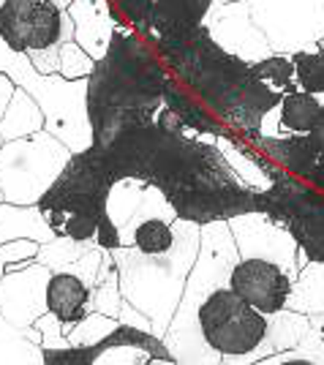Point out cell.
<instances>
[{
    "label": "cell",
    "instance_id": "1",
    "mask_svg": "<svg viewBox=\"0 0 324 365\" xmlns=\"http://www.w3.org/2000/svg\"><path fill=\"white\" fill-rule=\"evenodd\" d=\"M153 46L174 79L204 101L234 134L259 148V123L281 104V93L256 79L251 63L216 44L204 25L180 36H158Z\"/></svg>",
    "mask_w": 324,
    "mask_h": 365
},
{
    "label": "cell",
    "instance_id": "2",
    "mask_svg": "<svg viewBox=\"0 0 324 365\" xmlns=\"http://www.w3.org/2000/svg\"><path fill=\"white\" fill-rule=\"evenodd\" d=\"M169 76V66L161 61L153 41L128 22L117 25L107 55L88 76L93 145L107 148L125 131L153 123Z\"/></svg>",
    "mask_w": 324,
    "mask_h": 365
},
{
    "label": "cell",
    "instance_id": "3",
    "mask_svg": "<svg viewBox=\"0 0 324 365\" xmlns=\"http://www.w3.org/2000/svg\"><path fill=\"white\" fill-rule=\"evenodd\" d=\"M202 224L177 218L174 221V245L167 254H145L134 245L115 248V262L120 273L123 297L145 311L153 322L155 335H167L177 305L183 300L188 275L199 257Z\"/></svg>",
    "mask_w": 324,
    "mask_h": 365
},
{
    "label": "cell",
    "instance_id": "4",
    "mask_svg": "<svg viewBox=\"0 0 324 365\" xmlns=\"http://www.w3.org/2000/svg\"><path fill=\"white\" fill-rule=\"evenodd\" d=\"M237 262H240V251L234 243L229 221L202 224L199 257H197L194 270L188 275L177 314H174L169 330L164 335L177 365H221L224 357L202 335L199 308L216 289L229 287L231 270L237 267Z\"/></svg>",
    "mask_w": 324,
    "mask_h": 365
},
{
    "label": "cell",
    "instance_id": "5",
    "mask_svg": "<svg viewBox=\"0 0 324 365\" xmlns=\"http://www.w3.org/2000/svg\"><path fill=\"white\" fill-rule=\"evenodd\" d=\"M112 182L115 180L101 167L95 150L88 148L71 155L61 178L41 197L38 207L44 210L55 235L95 240L98 227L109 221L107 197Z\"/></svg>",
    "mask_w": 324,
    "mask_h": 365
},
{
    "label": "cell",
    "instance_id": "6",
    "mask_svg": "<svg viewBox=\"0 0 324 365\" xmlns=\"http://www.w3.org/2000/svg\"><path fill=\"white\" fill-rule=\"evenodd\" d=\"M74 150L49 131L9 139L0 148V191L6 202L38 205L55 185Z\"/></svg>",
    "mask_w": 324,
    "mask_h": 365
},
{
    "label": "cell",
    "instance_id": "7",
    "mask_svg": "<svg viewBox=\"0 0 324 365\" xmlns=\"http://www.w3.org/2000/svg\"><path fill=\"white\" fill-rule=\"evenodd\" d=\"M25 91L44 109V128L66 142L74 153L93 148L90 109H88V79H66L63 74H38L33 71L22 79Z\"/></svg>",
    "mask_w": 324,
    "mask_h": 365
},
{
    "label": "cell",
    "instance_id": "8",
    "mask_svg": "<svg viewBox=\"0 0 324 365\" xmlns=\"http://www.w3.org/2000/svg\"><path fill=\"white\" fill-rule=\"evenodd\" d=\"M264 213L294 235L300 251L308 254L310 262H324V191L308 180L281 169L273 185L262 194Z\"/></svg>",
    "mask_w": 324,
    "mask_h": 365
},
{
    "label": "cell",
    "instance_id": "9",
    "mask_svg": "<svg viewBox=\"0 0 324 365\" xmlns=\"http://www.w3.org/2000/svg\"><path fill=\"white\" fill-rule=\"evenodd\" d=\"M199 327L221 357L251 354L267 333V314L243 300L231 287H221L202 303Z\"/></svg>",
    "mask_w": 324,
    "mask_h": 365
},
{
    "label": "cell",
    "instance_id": "10",
    "mask_svg": "<svg viewBox=\"0 0 324 365\" xmlns=\"http://www.w3.org/2000/svg\"><path fill=\"white\" fill-rule=\"evenodd\" d=\"M44 365H177V360L161 335L117 324L93 346L44 349Z\"/></svg>",
    "mask_w": 324,
    "mask_h": 365
},
{
    "label": "cell",
    "instance_id": "11",
    "mask_svg": "<svg viewBox=\"0 0 324 365\" xmlns=\"http://www.w3.org/2000/svg\"><path fill=\"white\" fill-rule=\"evenodd\" d=\"M251 14L281 55L319 49L324 38V0H248Z\"/></svg>",
    "mask_w": 324,
    "mask_h": 365
},
{
    "label": "cell",
    "instance_id": "12",
    "mask_svg": "<svg viewBox=\"0 0 324 365\" xmlns=\"http://www.w3.org/2000/svg\"><path fill=\"white\" fill-rule=\"evenodd\" d=\"M231 235L240 251V259H267L281 264L286 273L297 281L300 275V245L294 240V235L276 221L264 210H254V213H243L229 218Z\"/></svg>",
    "mask_w": 324,
    "mask_h": 365
},
{
    "label": "cell",
    "instance_id": "13",
    "mask_svg": "<svg viewBox=\"0 0 324 365\" xmlns=\"http://www.w3.org/2000/svg\"><path fill=\"white\" fill-rule=\"evenodd\" d=\"M0 33L25 55L63 44V11L52 0H6L0 6Z\"/></svg>",
    "mask_w": 324,
    "mask_h": 365
},
{
    "label": "cell",
    "instance_id": "14",
    "mask_svg": "<svg viewBox=\"0 0 324 365\" xmlns=\"http://www.w3.org/2000/svg\"><path fill=\"white\" fill-rule=\"evenodd\" d=\"M128 25L147 41L158 36H180L199 28L213 0H112Z\"/></svg>",
    "mask_w": 324,
    "mask_h": 365
},
{
    "label": "cell",
    "instance_id": "15",
    "mask_svg": "<svg viewBox=\"0 0 324 365\" xmlns=\"http://www.w3.org/2000/svg\"><path fill=\"white\" fill-rule=\"evenodd\" d=\"M204 31L213 36V41L221 44L226 52L243 58L246 63L264 61L276 49L270 44L267 33L259 28V22L251 14V3L237 0V3H224V6H210L204 16Z\"/></svg>",
    "mask_w": 324,
    "mask_h": 365
},
{
    "label": "cell",
    "instance_id": "16",
    "mask_svg": "<svg viewBox=\"0 0 324 365\" xmlns=\"http://www.w3.org/2000/svg\"><path fill=\"white\" fill-rule=\"evenodd\" d=\"M52 270L33 259L28 267L9 264V273L0 281V311L6 319H11L16 327H31L36 319L49 311L46 305V287H49Z\"/></svg>",
    "mask_w": 324,
    "mask_h": 365
},
{
    "label": "cell",
    "instance_id": "17",
    "mask_svg": "<svg viewBox=\"0 0 324 365\" xmlns=\"http://www.w3.org/2000/svg\"><path fill=\"white\" fill-rule=\"evenodd\" d=\"M229 287L243 300L259 308L262 314H276L286 308V300L294 289V278L281 264L267 259H240L231 270Z\"/></svg>",
    "mask_w": 324,
    "mask_h": 365
},
{
    "label": "cell",
    "instance_id": "18",
    "mask_svg": "<svg viewBox=\"0 0 324 365\" xmlns=\"http://www.w3.org/2000/svg\"><path fill=\"white\" fill-rule=\"evenodd\" d=\"M68 14L74 16V28H77L74 38L95 61H101L107 55L115 28L125 22L112 0H74L68 6Z\"/></svg>",
    "mask_w": 324,
    "mask_h": 365
},
{
    "label": "cell",
    "instance_id": "19",
    "mask_svg": "<svg viewBox=\"0 0 324 365\" xmlns=\"http://www.w3.org/2000/svg\"><path fill=\"white\" fill-rule=\"evenodd\" d=\"M164 104L183 120L185 137L216 142L218 137H229V134H234L213 109L207 107L204 101H199V98L188 91L180 79H174V74L169 76V82H167V88H164Z\"/></svg>",
    "mask_w": 324,
    "mask_h": 365
},
{
    "label": "cell",
    "instance_id": "20",
    "mask_svg": "<svg viewBox=\"0 0 324 365\" xmlns=\"http://www.w3.org/2000/svg\"><path fill=\"white\" fill-rule=\"evenodd\" d=\"M308 330H310L308 314H300V311H292V308H281V311L267 317V333H264L262 344L256 349L251 351V354L224 357L221 365H259L270 354L294 349Z\"/></svg>",
    "mask_w": 324,
    "mask_h": 365
},
{
    "label": "cell",
    "instance_id": "21",
    "mask_svg": "<svg viewBox=\"0 0 324 365\" xmlns=\"http://www.w3.org/2000/svg\"><path fill=\"white\" fill-rule=\"evenodd\" d=\"M46 305L52 314H58L63 319V327L68 335L79 319L90 314V287L68 270L52 273L49 287H46Z\"/></svg>",
    "mask_w": 324,
    "mask_h": 365
},
{
    "label": "cell",
    "instance_id": "22",
    "mask_svg": "<svg viewBox=\"0 0 324 365\" xmlns=\"http://www.w3.org/2000/svg\"><path fill=\"white\" fill-rule=\"evenodd\" d=\"M55 237V229L46 221L38 205H14L0 202V243L9 240H36L46 243Z\"/></svg>",
    "mask_w": 324,
    "mask_h": 365
},
{
    "label": "cell",
    "instance_id": "23",
    "mask_svg": "<svg viewBox=\"0 0 324 365\" xmlns=\"http://www.w3.org/2000/svg\"><path fill=\"white\" fill-rule=\"evenodd\" d=\"M259 150L270 155L278 167L289 169L292 175L308 180L319 167V153L310 142V134H292L281 139H259Z\"/></svg>",
    "mask_w": 324,
    "mask_h": 365
},
{
    "label": "cell",
    "instance_id": "24",
    "mask_svg": "<svg viewBox=\"0 0 324 365\" xmlns=\"http://www.w3.org/2000/svg\"><path fill=\"white\" fill-rule=\"evenodd\" d=\"M44 109L38 107V101L25 88H16L3 118H0V134L6 142L31 137L36 131H44Z\"/></svg>",
    "mask_w": 324,
    "mask_h": 365
},
{
    "label": "cell",
    "instance_id": "25",
    "mask_svg": "<svg viewBox=\"0 0 324 365\" xmlns=\"http://www.w3.org/2000/svg\"><path fill=\"white\" fill-rule=\"evenodd\" d=\"M0 365H44V346L0 311Z\"/></svg>",
    "mask_w": 324,
    "mask_h": 365
},
{
    "label": "cell",
    "instance_id": "26",
    "mask_svg": "<svg viewBox=\"0 0 324 365\" xmlns=\"http://www.w3.org/2000/svg\"><path fill=\"white\" fill-rule=\"evenodd\" d=\"M286 308L300 311V314H322L324 317V262H308L297 281L294 289L286 300Z\"/></svg>",
    "mask_w": 324,
    "mask_h": 365
},
{
    "label": "cell",
    "instance_id": "27",
    "mask_svg": "<svg viewBox=\"0 0 324 365\" xmlns=\"http://www.w3.org/2000/svg\"><path fill=\"white\" fill-rule=\"evenodd\" d=\"M322 115V98L313 93L297 91L281 96V120L289 134H310Z\"/></svg>",
    "mask_w": 324,
    "mask_h": 365
},
{
    "label": "cell",
    "instance_id": "28",
    "mask_svg": "<svg viewBox=\"0 0 324 365\" xmlns=\"http://www.w3.org/2000/svg\"><path fill=\"white\" fill-rule=\"evenodd\" d=\"M147 185H150V182L139 180V178H120V180L112 182L109 197H107V213H109V218L115 221L117 229H123L125 224L131 221V215L137 213L139 202L145 197Z\"/></svg>",
    "mask_w": 324,
    "mask_h": 365
},
{
    "label": "cell",
    "instance_id": "29",
    "mask_svg": "<svg viewBox=\"0 0 324 365\" xmlns=\"http://www.w3.org/2000/svg\"><path fill=\"white\" fill-rule=\"evenodd\" d=\"M95 240H79V237H68V235H55L52 240L41 243L38 248V262L46 264L52 273L68 270L82 254H88L90 248H95Z\"/></svg>",
    "mask_w": 324,
    "mask_h": 365
},
{
    "label": "cell",
    "instance_id": "30",
    "mask_svg": "<svg viewBox=\"0 0 324 365\" xmlns=\"http://www.w3.org/2000/svg\"><path fill=\"white\" fill-rule=\"evenodd\" d=\"M251 68H254L256 79H262L270 91L281 93V96H283V93H297V91H300V85H297V79H294L292 55L273 52V55H267L264 61L251 63Z\"/></svg>",
    "mask_w": 324,
    "mask_h": 365
},
{
    "label": "cell",
    "instance_id": "31",
    "mask_svg": "<svg viewBox=\"0 0 324 365\" xmlns=\"http://www.w3.org/2000/svg\"><path fill=\"white\" fill-rule=\"evenodd\" d=\"M286 363H300V365H324V338L322 327H313L303 335V341L294 346V349L278 351L264 357L259 365H286Z\"/></svg>",
    "mask_w": 324,
    "mask_h": 365
},
{
    "label": "cell",
    "instance_id": "32",
    "mask_svg": "<svg viewBox=\"0 0 324 365\" xmlns=\"http://www.w3.org/2000/svg\"><path fill=\"white\" fill-rule=\"evenodd\" d=\"M294 61V79L300 91L324 96V49H297L292 52Z\"/></svg>",
    "mask_w": 324,
    "mask_h": 365
},
{
    "label": "cell",
    "instance_id": "33",
    "mask_svg": "<svg viewBox=\"0 0 324 365\" xmlns=\"http://www.w3.org/2000/svg\"><path fill=\"white\" fill-rule=\"evenodd\" d=\"M117 324H120V319L98 314V311H90L85 319H79L74 324V330L68 333V341H71V346H93V344L104 341L109 333H115Z\"/></svg>",
    "mask_w": 324,
    "mask_h": 365
},
{
    "label": "cell",
    "instance_id": "34",
    "mask_svg": "<svg viewBox=\"0 0 324 365\" xmlns=\"http://www.w3.org/2000/svg\"><path fill=\"white\" fill-rule=\"evenodd\" d=\"M123 300L125 297H123V289H120V273H117V267L90 289V311L107 314V317H115V319L120 314Z\"/></svg>",
    "mask_w": 324,
    "mask_h": 365
},
{
    "label": "cell",
    "instance_id": "35",
    "mask_svg": "<svg viewBox=\"0 0 324 365\" xmlns=\"http://www.w3.org/2000/svg\"><path fill=\"white\" fill-rule=\"evenodd\" d=\"M95 63L98 61L79 44L77 38L61 44V74L66 79H88L93 74V68H95Z\"/></svg>",
    "mask_w": 324,
    "mask_h": 365
},
{
    "label": "cell",
    "instance_id": "36",
    "mask_svg": "<svg viewBox=\"0 0 324 365\" xmlns=\"http://www.w3.org/2000/svg\"><path fill=\"white\" fill-rule=\"evenodd\" d=\"M0 71L11 76L16 85H22V79L36 71L31 58L25 52H16L14 46H9V41L3 38V33H0Z\"/></svg>",
    "mask_w": 324,
    "mask_h": 365
},
{
    "label": "cell",
    "instance_id": "37",
    "mask_svg": "<svg viewBox=\"0 0 324 365\" xmlns=\"http://www.w3.org/2000/svg\"><path fill=\"white\" fill-rule=\"evenodd\" d=\"M36 327L41 333V346L44 349H68L71 346V341L66 335V327H63V319L58 314H52V311L41 314L36 319Z\"/></svg>",
    "mask_w": 324,
    "mask_h": 365
},
{
    "label": "cell",
    "instance_id": "38",
    "mask_svg": "<svg viewBox=\"0 0 324 365\" xmlns=\"http://www.w3.org/2000/svg\"><path fill=\"white\" fill-rule=\"evenodd\" d=\"M38 248H41V243H36V240H9V243H0V281H3V275L9 273V264L25 262V259H36L38 257Z\"/></svg>",
    "mask_w": 324,
    "mask_h": 365
},
{
    "label": "cell",
    "instance_id": "39",
    "mask_svg": "<svg viewBox=\"0 0 324 365\" xmlns=\"http://www.w3.org/2000/svg\"><path fill=\"white\" fill-rule=\"evenodd\" d=\"M104 254H107V248H101V245H95L90 248L88 254H82V257L68 267V273L79 275L88 287H95V281H98V273H101V264H104Z\"/></svg>",
    "mask_w": 324,
    "mask_h": 365
},
{
    "label": "cell",
    "instance_id": "40",
    "mask_svg": "<svg viewBox=\"0 0 324 365\" xmlns=\"http://www.w3.org/2000/svg\"><path fill=\"white\" fill-rule=\"evenodd\" d=\"M28 58L38 74H61V44L33 49V52H28Z\"/></svg>",
    "mask_w": 324,
    "mask_h": 365
},
{
    "label": "cell",
    "instance_id": "41",
    "mask_svg": "<svg viewBox=\"0 0 324 365\" xmlns=\"http://www.w3.org/2000/svg\"><path fill=\"white\" fill-rule=\"evenodd\" d=\"M259 137L262 139H281V137H292L286 128H283V120H281V104L270 109L267 115L259 123Z\"/></svg>",
    "mask_w": 324,
    "mask_h": 365
},
{
    "label": "cell",
    "instance_id": "42",
    "mask_svg": "<svg viewBox=\"0 0 324 365\" xmlns=\"http://www.w3.org/2000/svg\"><path fill=\"white\" fill-rule=\"evenodd\" d=\"M117 319H120V324H128V327H139V330H150V333H153V322H150V317H147L145 311H139V308L131 303V300H123V305H120V314H117Z\"/></svg>",
    "mask_w": 324,
    "mask_h": 365
},
{
    "label": "cell",
    "instance_id": "43",
    "mask_svg": "<svg viewBox=\"0 0 324 365\" xmlns=\"http://www.w3.org/2000/svg\"><path fill=\"white\" fill-rule=\"evenodd\" d=\"M16 88H19V85H16L14 79L0 71V118H3V112L9 107V101H11V96H14Z\"/></svg>",
    "mask_w": 324,
    "mask_h": 365
},
{
    "label": "cell",
    "instance_id": "44",
    "mask_svg": "<svg viewBox=\"0 0 324 365\" xmlns=\"http://www.w3.org/2000/svg\"><path fill=\"white\" fill-rule=\"evenodd\" d=\"M310 142H313V148L319 153V164H324V101H322V115H319V120H316L313 131H310Z\"/></svg>",
    "mask_w": 324,
    "mask_h": 365
},
{
    "label": "cell",
    "instance_id": "45",
    "mask_svg": "<svg viewBox=\"0 0 324 365\" xmlns=\"http://www.w3.org/2000/svg\"><path fill=\"white\" fill-rule=\"evenodd\" d=\"M52 3H55V6H58V9H61V11H66V9H68V6H71V3H74V0H52Z\"/></svg>",
    "mask_w": 324,
    "mask_h": 365
},
{
    "label": "cell",
    "instance_id": "46",
    "mask_svg": "<svg viewBox=\"0 0 324 365\" xmlns=\"http://www.w3.org/2000/svg\"><path fill=\"white\" fill-rule=\"evenodd\" d=\"M216 6H224V3H237V0H213Z\"/></svg>",
    "mask_w": 324,
    "mask_h": 365
},
{
    "label": "cell",
    "instance_id": "47",
    "mask_svg": "<svg viewBox=\"0 0 324 365\" xmlns=\"http://www.w3.org/2000/svg\"><path fill=\"white\" fill-rule=\"evenodd\" d=\"M3 142H6V139H3V134H0V148H3Z\"/></svg>",
    "mask_w": 324,
    "mask_h": 365
},
{
    "label": "cell",
    "instance_id": "48",
    "mask_svg": "<svg viewBox=\"0 0 324 365\" xmlns=\"http://www.w3.org/2000/svg\"><path fill=\"white\" fill-rule=\"evenodd\" d=\"M0 202H6V199H3V191H0Z\"/></svg>",
    "mask_w": 324,
    "mask_h": 365
},
{
    "label": "cell",
    "instance_id": "49",
    "mask_svg": "<svg viewBox=\"0 0 324 365\" xmlns=\"http://www.w3.org/2000/svg\"><path fill=\"white\" fill-rule=\"evenodd\" d=\"M319 44H322V49H324V38H322V41H319Z\"/></svg>",
    "mask_w": 324,
    "mask_h": 365
},
{
    "label": "cell",
    "instance_id": "50",
    "mask_svg": "<svg viewBox=\"0 0 324 365\" xmlns=\"http://www.w3.org/2000/svg\"><path fill=\"white\" fill-rule=\"evenodd\" d=\"M322 338H324V324H322Z\"/></svg>",
    "mask_w": 324,
    "mask_h": 365
},
{
    "label": "cell",
    "instance_id": "51",
    "mask_svg": "<svg viewBox=\"0 0 324 365\" xmlns=\"http://www.w3.org/2000/svg\"><path fill=\"white\" fill-rule=\"evenodd\" d=\"M3 3H6V0H0V6H3Z\"/></svg>",
    "mask_w": 324,
    "mask_h": 365
}]
</instances>
